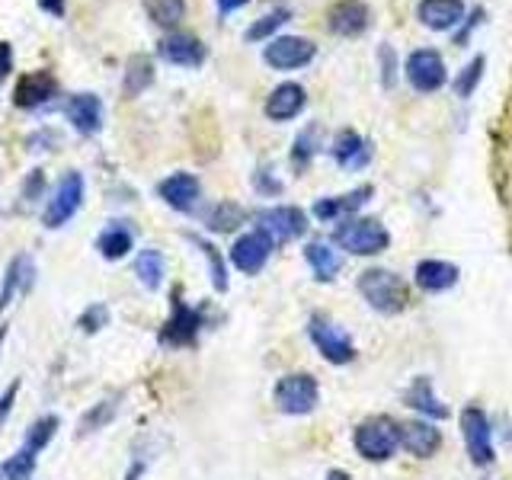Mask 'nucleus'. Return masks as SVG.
<instances>
[{
  "mask_svg": "<svg viewBox=\"0 0 512 480\" xmlns=\"http://www.w3.org/2000/svg\"><path fill=\"white\" fill-rule=\"evenodd\" d=\"M359 295L365 298V304L372 311L384 314V317H394L400 311L410 308V285L397 276L391 269H365L359 276Z\"/></svg>",
  "mask_w": 512,
  "mask_h": 480,
  "instance_id": "f257e3e1",
  "label": "nucleus"
},
{
  "mask_svg": "<svg viewBox=\"0 0 512 480\" xmlns=\"http://www.w3.org/2000/svg\"><path fill=\"white\" fill-rule=\"evenodd\" d=\"M352 448H356V455L365 461H375V464L391 461L400 448L397 420H391V416H368V420H362L356 432H352Z\"/></svg>",
  "mask_w": 512,
  "mask_h": 480,
  "instance_id": "f03ea898",
  "label": "nucleus"
},
{
  "mask_svg": "<svg viewBox=\"0 0 512 480\" xmlns=\"http://www.w3.org/2000/svg\"><path fill=\"white\" fill-rule=\"evenodd\" d=\"M333 244L352 256H378L391 247V231L378 218H346L336 224Z\"/></svg>",
  "mask_w": 512,
  "mask_h": 480,
  "instance_id": "7ed1b4c3",
  "label": "nucleus"
},
{
  "mask_svg": "<svg viewBox=\"0 0 512 480\" xmlns=\"http://www.w3.org/2000/svg\"><path fill=\"white\" fill-rule=\"evenodd\" d=\"M205 327V314L202 308H192L180 298V292H173V301H170V314L167 320L160 324V333H157V343L167 346V349H192L199 343V333Z\"/></svg>",
  "mask_w": 512,
  "mask_h": 480,
  "instance_id": "20e7f679",
  "label": "nucleus"
},
{
  "mask_svg": "<svg viewBox=\"0 0 512 480\" xmlns=\"http://www.w3.org/2000/svg\"><path fill=\"white\" fill-rule=\"evenodd\" d=\"M84 199H87V180L84 173L77 170H68L58 180V186L52 189V196H48L45 208H42V224L48 231H58L64 228L80 208H84Z\"/></svg>",
  "mask_w": 512,
  "mask_h": 480,
  "instance_id": "39448f33",
  "label": "nucleus"
},
{
  "mask_svg": "<svg viewBox=\"0 0 512 480\" xmlns=\"http://www.w3.org/2000/svg\"><path fill=\"white\" fill-rule=\"evenodd\" d=\"M272 400L285 416H308L320 404V384L308 372H292L282 375L272 388Z\"/></svg>",
  "mask_w": 512,
  "mask_h": 480,
  "instance_id": "423d86ee",
  "label": "nucleus"
},
{
  "mask_svg": "<svg viewBox=\"0 0 512 480\" xmlns=\"http://www.w3.org/2000/svg\"><path fill=\"white\" fill-rule=\"evenodd\" d=\"M308 215L298 205H269L256 212V231H263L272 244H288L308 234Z\"/></svg>",
  "mask_w": 512,
  "mask_h": 480,
  "instance_id": "0eeeda50",
  "label": "nucleus"
},
{
  "mask_svg": "<svg viewBox=\"0 0 512 480\" xmlns=\"http://www.w3.org/2000/svg\"><path fill=\"white\" fill-rule=\"evenodd\" d=\"M461 439H464V448H468V458L477 464V468H490L496 461L493 429H490L487 413L477 404H468L461 410Z\"/></svg>",
  "mask_w": 512,
  "mask_h": 480,
  "instance_id": "6e6552de",
  "label": "nucleus"
},
{
  "mask_svg": "<svg viewBox=\"0 0 512 480\" xmlns=\"http://www.w3.org/2000/svg\"><path fill=\"white\" fill-rule=\"evenodd\" d=\"M308 336H311L314 349L330 365H349L352 359H356V343L349 340V333L343 327H336L333 320L324 314H314L308 320Z\"/></svg>",
  "mask_w": 512,
  "mask_h": 480,
  "instance_id": "1a4fd4ad",
  "label": "nucleus"
},
{
  "mask_svg": "<svg viewBox=\"0 0 512 480\" xmlns=\"http://www.w3.org/2000/svg\"><path fill=\"white\" fill-rule=\"evenodd\" d=\"M404 77L416 93H436L448 84V68L436 48H416L404 61Z\"/></svg>",
  "mask_w": 512,
  "mask_h": 480,
  "instance_id": "9d476101",
  "label": "nucleus"
},
{
  "mask_svg": "<svg viewBox=\"0 0 512 480\" xmlns=\"http://www.w3.org/2000/svg\"><path fill=\"white\" fill-rule=\"evenodd\" d=\"M317 55V45L304 36H276L263 48V61L272 71H301Z\"/></svg>",
  "mask_w": 512,
  "mask_h": 480,
  "instance_id": "9b49d317",
  "label": "nucleus"
},
{
  "mask_svg": "<svg viewBox=\"0 0 512 480\" xmlns=\"http://www.w3.org/2000/svg\"><path fill=\"white\" fill-rule=\"evenodd\" d=\"M157 55L167 64H173V68H202L208 58V48L199 36H192V32L173 29L157 42Z\"/></svg>",
  "mask_w": 512,
  "mask_h": 480,
  "instance_id": "f8f14e48",
  "label": "nucleus"
},
{
  "mask_svg": "<svg viewBox=\"0 0 512 480\" xmlns=\"http://www.w3.org/2000/svg\"><path fill=\"white\" fill-rule=\"evenodd\" d=\"M157 196H160V202H164V205H170L173 212L189 215V212H196V208H199L202 183L192 173L176 170V173L164 176V180L157 183Z\"/></svg>",
  "mask_w": 512,
  "mask_h": 480,
  "instance_id": "ddd939ff",
  "label": "nucleus"
},
{
  "mask_svg": "<svg viewBox=\"0 0 512 480\" xmlns=\"http://www.w3.org/2000/svg\"><path fill=\"white\" fill-rule=\"evenodd\" d=\"M272 250H276V244L263 234V231H247V234H240L234 240V247H231V266L237 272H244V276H256V272H263V266L269 263V256Z\"/></svg>",
  "mask_w": 512,
  "mask_h": 480,
  "instance_id": "4468645a",
  "label": "nucleus"
},
{
  "mask_svg": "<svg viewBox=\"0 0 512 480\" xmlns=\"http://www.w3.org/2000/svg\"><path fill=\"white\" fill-rule=\"evenodd\" d=\"M64 119L71 122V128L77 135H84V138L100 135L103 132V119H106L103 100L96 93H74V96L64 100Z\"/></svg>",
  "mask_w": 512,
  "mask_h": 480,
  "instance_id": "2eb2a0df",
  "label": "nucleus"
},
{
  "mask_svg": "<svg viewBox=\"0 0 512 480\" xmlns=\"http://www.w3.org/2000/svg\"><path fill=\"white\" fill-rule=\"evenodd\" d=\"M58 96V77L52 71H32V74H23L20 80H16V87H13V103L16 109H42L48 106Z\"/></svg>",
  "mask_w": 512,
  "mask_h": 480,
  "instance_id": "dca6fc26",
  "label": "nucleus"
},
{
  "mask_svg": "<svg viewBox=\"0 0 512 480\" xmlns=\"http://www.w3.org/2000/svg\"><path fill=\"white\" fill-rule=\"evenodd\" d=\"M372 196H375L372 186H356L352 192H343V196L317 199L314 208H311V215L317 221H346V218H356V212L372 202Z\"/></svg>",
  "mask_w": 512,
  "mask_h": 480,
  "instance_id": "f3484780",
  "label": "nucleus"
},
{
  "mask_svg": "<svg viewBox=\"0 0 512 480\" xmlns=\"http://www.w3.org/2000/svg\"><path fill=\"white\" fill-rule=\"evenodd\" d=\"M304 106H308V90H304L301 84H295V80H285V84H279L266 96L263 112H266L269 122H292L301 116Z\"/></svg>",
  "mask_w": 512,
  "mask_h": 480,
  "instance_id": "a211bd4d",
  "label": "nucleus"
},
{
  "mask_svg": "<svg viewBox=\"0 0 512 480\" xmlns=\"http://www.w3.org/2000/svg\"><path fill=\"white\" fill-rule=\"evenodd\" d=\"M400 429V448L410 452L413 458H432L442 448V432L432 426V420H407L397 423Z\"/></svg>",
  "mask_w": 512,
  "mask_h": 480,
  "instance_id": "6ab92c4d",
  "label": "nucleus"
},
{
  "mask_svg": "<svg viewBox=\"0 0 512 480\" xmlns=\"http://www.w3.org/2000/svg\"><path fill=\"white\" fill-rule=\"evenodd\" d=\"M32 282H36V263H32L29 253H16L4 272V282H0V317L16 298L29 292Z\"/></svg>",
  "mask_w": 512,
  "mask_h": 480,
  "instance_id": "aec40b11",
  "label": "nucleus"
},
{
  "mask_svg": "<svg viewBox=\"0 0 512 480\" xmlns=\"http://www.w3.org/2000/svg\"><path fill=\"white\" fill-rule=\"evenodd\" d=\"M372 23V10L362 0H340V4H333L330 16H327V26L333 36H343V39H356L368 29Z\"/></svg>",
  "mask_w": 512,
  "mask_h": 480,
  "instance_id": "412c9836",
  "label": "nucleus"
},
{
  "mask_svg": "<svg viewBox=\"0 0 512 480\" xmlns=\"http://www.w3.org/2000/svg\"><path fill=\"white\" fill-rule=\"evenodd\" d=\"M416 20L432 32H452L464 20V0H420Z\"/></svg>",
  "mask_w": 512,
  "mask_h": 480,
  "instance_id": "4be33fe9",
  "label": "nucleus"
},
{
  "mask_svg": "<svg viewBox=\"0 0 512 480\" xmlns=\"http://www.w3.org/2000/svg\"><path fill=\"white\" fill-rule=\"evenodd\" d=\"M330 154L343 170H362L368 167V160H372V144H368L356 128H343V132H336Z\"/></svg>",
  "mask_w": 512,
  "mask_h": 480,
  "instance_id": "5701e85b",
  "label": "nucleus"
},
{
  "mask_svg": "<svg viewBox=\"0 0 512 480\" xmlns=\"http://www.w3.org/2000/svg\"><path fill=\"white\" fill-rule=\"evenodd\" d=\"M404 404L420 413L423 420H445V416H448V407L436 394V384H432V378H426V375L410 381V388L404 391Z\"/></svg>",
  "mask_w": 512,
  "mask_h": 480,
  "instance_id": "b1692460",
  "label": "nucleus"
},
{
  "mask_svg": "<svg viewBox=\"0 0 512 480\" xmlns=\"http://www.w3.org/2000/svg\"><path fill=\"white\" fill-rule=\"evenodd\" d=\"M413 282L426 295H442L448 288L458 285V266L445 260H423V263H416Z\"/></svg>",
  "mask_w": 512,
  "mask_h": 480,
  "instance_id": "393cba45",
  "label": "nucleus"
},
{
  "mask_svg": "<svg viewBox=\"0 0 512 480\" xmlns=\"http://www.w3.org/2000/svg\"><path fill=\"white\" fill-rule=\"evenodd\" d=\"M304 260H308L317 282H333L336 276H340V269H343L340 250H336L330 240H320V237L308 240V247H304Z\"/></svg>",
  "mask_w": 512,
  "mask_h": 480,
  "instance_id": "a878e982",
  "label": "nucleus"
},
{
  "mask_svg": "<svg viewBox=\"0 0 512 480\" xmlns=\"http://www.w3.org/2000/svg\"><path fill=\"white\" fill-rule=\"evenodd\" d=\"M135 250V231L128 228L125 221H109L106 228L96 237V253L103 256L109 263H119L125 260L128 253Z\"/></svg>",
  "mask_w": 512,
  "mask_h": 480,
  "instance_id": "bb28decb",
  "label": "nucleus"
},
{
  "mask_svg": "<svg viewBox=\"0 0 512 480\" xmlns=\"http://www.w3.org/2000/svg\"><path fill=\"white\" fill-rule=\"evenodd\" d=\"M135 279L148 288V292H160V285L167 279V260L164 253L154 247H144L135 253Z\"/></svg>",
  "mask_w": 512,
  "mask_h": 480,
  "instance_id": "cd10ccee",
  "label": "nucleus"
},
{
  "mask_svg": "<svg viewBox=\"0 0 512 480\" xmlns=\"http://www.w3.org/2000/svg\"><path fill=\"white\" fill-rule=\"evenodd\" d=\"M154 61L148 55H132L125 61V74H122V93L128 100H135L144 90L154 84Z\"/></svg>",
  "mask_w": 512,
  "mask_h": 480,
  "instance_id": "c85d7f7f",
  "label": "nucleus"
},
{
  "mask_svg": "<svg viewBox=\"0 0 512 480\" xmlns=\"http://www.w3.org/2000/svg\"><path fill=\"white\" fill-rule=\"evenodd\" d=\"M119 407H122V394H112V397L96 400V404H93L84 416H80V423H77V436L84 439V436H93V432L106 429L112 420H116Z\"/></svg>",
  "mask_w": 512,
  "mask_h": 480,
  "instance_id": "c756f323",
  "label": "nucleus"
},
{
  "mask_svg": "<svg viewBox=\"0 0 512 480\" xmlns=\"http://www.w3.org/2000/svg\"><path fill=\"white\" fill-rule=\"evenodd\" d=\"M189 240L192 244L199 247V253L205 256V266H208V279H212V285H215V292H228V266H224V256H221V250L212 244V240H205V237H199V234H189Z\"/></svg>",
  "mask_w": 512,
  "mask_h": 480,
  "instance_id": "7c9ffc66",
  "label": "nucleus"
},
{
  "mask_svg": "<svg viewBox=\"0 0 512 480\" xmlns=\"http://www.w3.org/2000/svg\"><path fill=\"white\" fill-rule=\"evenodd\" d=\"M58 429H61V420H58L55 413H45V416H39V420L26 429V436H23V448H26V452H32V455L45 452V448L52 445V439L58 436Z\"/></svg>",
  "mask_w": 512,
  "mask_h": 480,
  "instance_id": "2f4dec72",
  "label": "nucleus"
},
{
  "mask_svg": "<svg viewBox=\"0 0 512 480\" xmlns=\"http://www.w3.org/2000/svg\"><path fill=\"white\" fill-rule=\"evenodd\" d=\"M144 13L151 16V23L160 29H176L186 16V0H144Z\"/></svg>",
  "mask_w": 512,
  "mask_h": 480,
  "instance_id": "473e14b6",
  "label": "nucleus"
},
{
  "mask_svg": "<svg viewBox=\"0 0 512 480\" xmlns=\"http://www.w3.org/2000/svg\"><path fill=\"white\" fill-rule=\"evenodd\" d=\"M244 221H247V212L237 202H215L212 212L205 215L208 231H218V234H228V231L240 228Z\"/></svg>",
  "mask_w": 512,
  "mask_h": 480,
  "instance_id": "72a5a7b5",
  "label": "nucleus"
},
{
  "mask_svg": "<svg viewBox=\"0 0 512 480\" xmlns=\"http://www.w3.org/2000/svg\"><path fill=\"white\" fill-rule=\"evenodd\" d=\"M288 20H292V10H285V7H276L272 13H266V16H260L247 32H244V39L247 42H266V39H272V32L276 29H282Z\"/></svg>",
  "mask_w": 512,
  "mask_h": 480,
  "instance_id": "f704fd0d",
  "label": "nucleus"
},
{
  "mask_svg": "<svg viewBox=\"0 0 512 480\" xmlns=\"http://www.w3.org/2000/svg\"><path fill=\"white\" fill-rule=\"evenodd\" d=\"M320 151V141H317V125H308L304 132H298L295 144H292V167L301 173V170H308V164L317 157Z\"/></svg>",
  "mask_w": 512,
  "mask_h": 480,
  "instance_id": "c9c22d12",
  "label": "nucleus"
},
{
  "mask_svg": "<svg viewBox=\"0 0 512 480\" xmlns=\"http://www.w3.org/2000/svg\"><path fill=\"white\" fill-rule=\"evenodd\" d=\"M36 468H39V455L26 452V448L13 452L4 464H0L4 480H32V477H36Z\"/></svg>",
  "mask_w": 512,
  "mask_h": 480,
  "instance_id": "e433bc0d",
  "label": "nucleus"
},
{
  "mask_svg": "<svg viewBox=\"0 0 512 480\" xmlns=\"http://www.w3.org/2000/svg\"><path fill=\"white\" fill-rule=\"evenodd\" d=\"M484 55H477V58H471L468 64H464V71L455 77V93L461 96V100H468V96L477 90V84H480V77H484Z\"/></svg>",
  "mask_w": 512,
  "mask_h": 480,
  "instance_id": "4c0bfd02",
  "label": "nucleus"
},
{
  "mask_svg": "<svg viewBox=\"0 0 512 480\" xmlns=\"http://www.w3.org/2000/svg\"><path fill=\"white\" fill-rule=\"evenodd\" d=\"M109 320H112V314H109L106 304L93 301V304H87V308H84V314L77 317V327L93 336V333H100L103 327H109Z\"/></svg>",
  "mask_w": 512,
  "mask_h": 480,
  "instance_id": "58836bf2",
  "label": "nucleus"
},
{
  "mask_svg": "<svg viewBox=\"0 0 512 480\" xmlns=\"http://www.w3.org/2000/svg\"><path fill=\"white\" fill-rule=\"evenodd\" d=\"M20 378H13L4 391H0V432L7 429V420L13 416V407H16V397H20Z\"/></svg>",
  "mask_w": 512,
  "mask_h": 480,
  "instance_id": "ea45409f",
  "label": "nucleus"
},
{
  "mask_svg": "<svg viewBox=\"0 0 512 480\" xmlns=\"http://www.w3.org/2000/svg\"><path fill=\"white\" fill-rule=\"evenodd\" d=\"M253 186H256V192H263V196H279V192H282V183L276 180V176H272L269 167H263L260 173H256Z\"/></svg>",
  "mask_w": 512,
  "mask_h": 480,
  "instance_id": "a19ab883",
  "label": "nucleus"
},
{
  "mask_svg": "<svg viewBox=\"0 0 512 480\" xmlns=\"http://www.w3.org/2000/svg\"><path fill=\"white\" fill-rule=\"evenodd\" d=\"M42 189H45V173L42 170H32L26 176V183H23V199L26 202H36L42 196Z\"/></svg>",
  "mask_w": 512,
  "mask_h": 480,
  "instance_id": "79ce46f5",
  "label": "nucleus"
},
{
  "mask_svg": "<svg viewBox=\"0 0 512 480\" xmlns=\"http://www.w3.org/2000/svg\"><path fill=\"white\" fill-rule=\"evenodd\" d=\"M10 71H13V45L0 39V87L7 84Z\"/></svg>",
  "mask_w": 512,
  "mask_h": 480,
  "instance_id": "37998d69",
  "label": "nucleus"
},
{
  "mask_svg": "<svg viewBox=\"0 0 512 480\" xmlns=\"http://www.w3.org/2000/svg\"><path fill=\"white\" fill-rule=\"evenodd\" d=\"M381 71H384V87H391L394 84V71H397L391 45H381Z\"/></svg>",
  "mask_w": 512,
  "mask_h": 480,
  "instance_id": "c03bdc74",
  "label": "nucleus"
},
{
  "mask_svg": "<svg viewBox=\"0 0 512 480\" xmlns=\"http://www.w3.org/2000/svg\"><path fill=\"white\" fill-rule=\"evenodd\" d=\"M250 4V0H215V7H218V16H231L237 10H244Z\"/></svg>",
  "mask_w": 512,
  "mask_h": 480,
  "instance_id": "a18cd8bd",
  "label": "nucleus"
},
{
  "mask_svg": "<svg viewBox=\"0 0 512 480\" xmlns=\"http://www.w3.org/2000/svg\"><path fill=\"white\" fill-rule=\"evenodd\" d=\"M144 471H148V461L132 458V464H128V471H125V480H144Z\"/></svg>",
  "mask_w": 512,
  "mask_h": 480,
  "instance_id": "49530a36",
  "label": "nucleus"
},
{
  "mask_svg": "<svg viewBox=\"0 0 512 480\" xmlns=\"http://www.w3.org/2000/svg\"><path fill=\"white\" fill-rule=\"evenodd\" d=\"M36 4H39L48 16H55V20H61L64 10H68V7H64V0H36Z\"/></svg>",
  "mask_w": 512,
  "mask_h": 480,
  "instance_id": "de8ad7c7",
  "label": "nucleus"
},
{
  "mask_svg": "<svg viewBox=\"0 0 512 480\" xmlns=\"http://www.w3.org/2000/svg\"><path fill=\"white\" fill-rule=\"evenodd\" d=\"M324 480H349V474L346 471H340V468H333V471H327V477Z\"/></svg>",
  "mask_w": 512,
  "mask_h": 480,
  "instance_id": "09e8293b",
  "label": "nucleus"
},
{
  "mask_svg": "<svg viewBox=\"0 0 512 480\" xmlns=\"http://www.w3.org/2000/svg\"><path fill=\"white\" fill-rule=\"evenodd\" d=\"M7 333H10V327H7V324H0V346H4V340H7Z\"/></svg>",
  "mask_w": 512,
  "mask_h": 480,
  "instance_id": "8fccbe9b",
  "label": "nucleus"
},
{
  "mask_svg": "<svg viewBox=\"0 0 512 480\" xmlns=\"http://www.w3.org/2000/svg\"><path fill=\"white\" fill-rule=\"evenodd\" d=\"M0 480H4V471H0Z\"/></svg>",
  "mask_w": 512,
  "mask_h": 480,
  "instance_id": "3c124183",
  "label": "nucleus"
}]
</instances>
